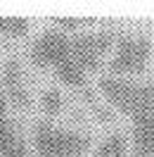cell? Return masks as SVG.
Returning a JSON list of instances; mask_svg holds the SVG:
<instances>
[{
  "label": "cell",
  "mask_w": 154,
  "mask_h": 157,
  "mask_svg": "<svg viewBox=\"0 0 154 157\" xmlns=\"http://www.w3.org/2000/svg\"><path fill=\"white\" fill-rule=\"evenodd\" d=\"M62 109H64V95H62L59 88H45L40 93V112H43V119L57 117Z\"/></svg>",
  "instance_id": "ba28073f"
},
{
  "label": "cell",
  "mask_w": 154,
  "mask_h": 157,
  "mask_svg": "<svg viewBox=\"0 0 154 157\" xmlns=\"http://www.w3.org/2000/svg\"><path fill=\"white\" fill-rule=\"evenodd\" d=\"M33 157H88L93 138L78 128L59 126L52 119H38L31 128Z\"/></svg>",
  "instance_id": "3957f363"
},
{
  "label": "cell",
  "mask_w": 154,
  "mask_h": 157,
  "mask_svg": "<svg viewBox=\"0 0 154 157\" xmlns=\"http://www.w3.org/2000/svg\"><path fill=\"white\" fill-rule=\"evenodd\" d=\"M97 88L102 98L130 124L128 157H154V83L105 74L97 81Z\"/></svg>",
  "instance_id": "7a4b0ae2"
},
{
  "label": "cell",
  "mask_w": 154,
  "mask_h": 157,
  "mask_svg": "<svg viewBox=\"0 0 154 157\" xmlns=\"http://www.w3.org/2000/svg\"><path fill=\"white\" fill-rule=\"evenodd\" d=\"M0 57H2V45H0Z\"/></svg>",
  "instance_id": "8fae6325"
},
{
  "label": "cell",
  "mask_w": 154,
  "mask_h": 157,
  "mask_svg": "<svg viewBox=\"0 0 154 157\" xmlns=\"http://www.w3.org/2000/svg\"><path fill=\"white\" fill-rule=\"evenodd\" d=\"M0 88L7 95L12 107L24 109L29 105V95H26V81H24V69L17 57H7L2 62V74H0Z\"/></svg>",
  "instance_id": "8992f818"
},
{
  "label": "cell",
  "mask_w": 154,
  "mask_h": 157,
  "mask_svg": "<svg viewBox=\"0 0 154 157\" xmlns=\"http://www.w3.org/2000/svg\"><path fill=\"white\" fill-rule=\"evenodd\" d=\"M31 31V21L26 17H0V36L5 38H24Z\"/></svg>",
  "instance_id": "9c48e42d"
},
{
  "label": "cell",
  "mask_w": 154,
  "mask_h": 157,
  "mask_svg": "<svg viewBox=\"0 0 154 157\" xmlns=\"http://www.w3.org/2000/svg\"><path fill=\"white\" fill-rule=\"evenodd\" d=\"M128 155H130V147H128L126 133L112 131V133H107V136L97 143V147L93 150L90 157H128Z\"/></svg>",
  "instance_id": "52a82bcc"
},
{
  "label": "cell",
  "mask_w": 154,
  "mask_h": 157,
  "mask_svg": "<svg viewBox=\"0 0 154 157\" xmlns=\"http://www.w3.org/2000/svg\"><path fill=\"white\" fill-rule=\"evenodd\" d=\"M97 21L93 17H52L50 26H55L59 31H67V33H78V31H88L93 29Z\"/></svg>",
  "instance_id": "30bf717a"
},
{
  "label": "cell",
  "mask_w": 154,
  "mask_h": 157,
  "mask_svg": "<svg viewBox=\"0 0 154 157\" xmlns=\"http://www.w3.org/2000/svg\"><path fill=\"white\" fill-rule=\"evenodd\" d=\"M12 105L0 88V157H33L31 145L12 119Z\"/></svg>",
  "instance_id": "5b68a950"
},
{
  "label": "cell",
  "mask_w": 154,
  "mask_h": 157,
  "mask_svg": "<svg viewBox=\"0 0 154 157\" xmlns=\"http://www.w3.org/2000/svg\"><path fill=\"white\" fill-rule=\"evenodd\" d=\"M119 33L109 26L88 29L78 33H67L55 26L43 29L29 43V59L33 67L48 69L67 88L86 95L88 102L95 105L90 76L97 74L114 50Z\"/></svg>",
  "instance_id": "6da1fadb"
},
{
  "label": "cell",
  "mask_w": 154,
  "mask_h": 157,
  "mask_svg": "<svg viewBox=\"0 0 154 157\" xmlns=\"http://www.w3.org/2000/svg\"><path fill=\"white\" fill-rule=\"evenodd\" d=\"M154 55V43L145 33L119 36L112 55L107 59V74L119 78H140L147 71Z\"/></svg>",
  "instance_id": "277c9868"
}]
</instances>
